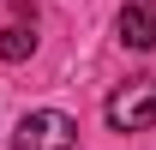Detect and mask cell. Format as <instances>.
Returning a JSON list of instances; mask_svg holds the SVG:
<instances>
[{
	"label": "cell",
	"instance_id": "obj_1",
	"mask_svg": "<svg viewBox=\"0 0 156 150\" xmlns=\"http://www.w3.org/2000/svg\"><path fill=\"white\" fill-rule=\"evenodd\" d=\"M108 126L114 132H150L156 126V78L150 72H138V78H126L114 96H108Z\"/></svg>",
	"mask_w": 156,
	"mask_h": 150
},
{
	"label": "cell",
	"instance_id": "obj_2",
	"mask_svg": "<svg viewBox=\"0 0 156 150\" xmlns=\"http://www.w3.org/2000/svg\"><path fill=\"white\" fill-rule=\"evenodd\" d=\"M78 144V120L60 108H36L12 126V150H72Z\"/></svg>",
	"mask_w": 156,
	"mask_h": 150
},
{
	"label": "cell",
	"instance_id": "obj_3",
	"mask_svg": "<svg viewBox=\"0 0 156 150\" xmlns=\"http://www.w3.org/2000/svg\"><path fill=\"white\" fill-rule=\"evenodd\" d=\"M114 30H120V42H126V48H138V54H150L156 48V12L150 6H120V18H114Z\"/></svg>",
	"mask_w": 156,
	"mask_h": 150
},
{
	"label": "cell",
	"instance_id": "obj_4",
	"mask_svg": "<svg viewBox=\"0 0 156 150\" xmlns=\"http://www.w3.org/2000/svg\"><path fill=\"white\" fill-rule=\"evenodd\" d=\"M30 48H36V30L30 24H6L0 30V60H30Z\"/></svg>",
	"mask_w": 156,
	"mask_h": 150
}]
</instances>
